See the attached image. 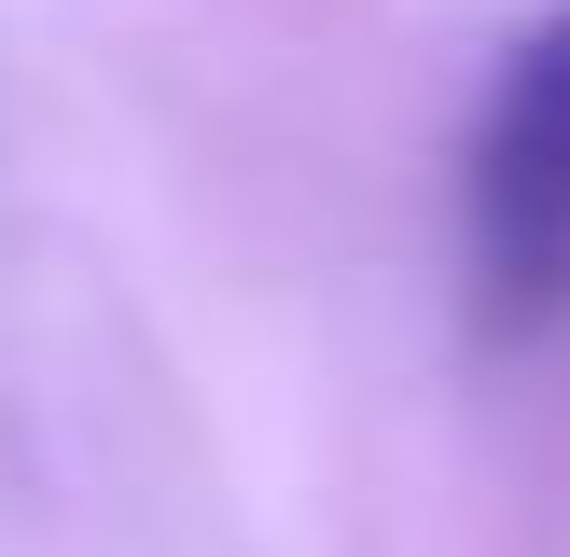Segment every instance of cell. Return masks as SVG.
Wrapping results in <instances>:
<instances>
[{
  "mask_svg": "<svg viewBox=\"0 0 570 557\" xmlns=\"http://www.w3.org/2000/svg\"><path fill=\"white\" fill-rule=\"evenodd\" d=\"M460 278L488 349H543L570 321V0L488 70L460 139Z\"/></svg>",
  "mask_w": 570,
  "mask_h": 557,
  "instance_id": "1",
  "label": "cell"
}]
</instances>
